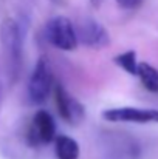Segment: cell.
Segmentation results:
<instances>
[{"label":"cell","mask_w":158,"mask_h":159,"mask_svg":"<svg viewBox=\"0 0 158 159\" xmlns=\"http://www.w3.org/2000/svg\"><path fill=\"white\" fill-rule=\"evenodd\" d=\"M90 3H92L95 8H99V6H101V3H103V0H90Z\"/></svg>","instance_id":"4fadbf2b"},{"label":"cell","mask_w":158,"mask_h":159,"mask_svg":"<svg viewBox=\"0 0 158 159\" xmlns=\"http://www.w3.org/2000/svg\"><path fill=\"white\" fill-rule=\"evenodd\" d=\"M54 153L57 159H79L81 148L73 138L67 134H59L54 139Z\"/></svg>","instance_id":"9c48e42d"},{"label":"cell","mask_w":158,"mask_h":159,"mask_svg":"<svg viewBox=\"0 0 158 159\" xmlns=\"http://www.w3.org/2000/svg\"><path fill=\"white\" fill-rule=\"evenodd\" d=\"M56 136V122L53 116L45 110H39L30 120L26 142L31 147H42L54 142Z\"/></svg>","instance_id":"277c9868"},{"label":"cell","mask_w":158,"mask_h":159,"mask_svg":"<svg viewBox=\"0 0 158 159\" xmlns=\"http://www.w3.org/2000/svg\"><path fill=\"white\" fill-rule=\"evenodd\" d=\"M103 119L107 122H130V124H158L157 108L140 107H116L103 111Z\"/></svg>","instance_id":"52a82bcc"},{"label":"cell","mask_w":158,"mask_h":159,"mask_svg":"<svg viewBox=\"0 0 158 159\" xmlns=\"http://www.w3.org/2000/svg\"><path fill=\"white\" fill-rule=\"evenodd\" d=\"M0 42L5 53V62L8 66L9 79L17 80L22 68V33L19 23L6 17L0 25Z\"/></svg>","instance_id":"6da1fadb"},{"label":"cell","mask_w":158,"mask_h":159,"mask_svg":"<svg viewBox=\"0 0 158 159\" xmlns=\"http://www.w3.org/2000/svg\"><path fill=\"white\" fill-rule=\"evenodd\" d=\"M53 85H54V77L50 60L45 56H42L36 62V66L28 82V99L37 105L47 102L53 91Z\"/></svg>","instance_id":"7a4b0ae2"},{"label":"cell","mask_w":158,"mask_h":159,"mask_svg":"<svg viewBox=\"0 0 158 159\" xmlns=\"http://www.w3.org/2000/svg\"><path fill=\"white\" fill-rule=\"evenodd\" d=\"M51 2H53V3H56V5H60L64 0H51Z\"/></svg>","instance_id":"5bb4252c"},{"label":"cell","mask_w":158,"mask_h":159,"mask_svg":"<svg viewBox=\"0 0 158 159\" xmlns=\"http://www.w3.org/2000/svg\"><path fill=\"white\" fill-rule=\"evenodd\" d=\"M104 139V150L110 159H138L141 155L140 144L121 133H108Z\"/></svg>","instance_id":"ba28073f"},{"label":"cell","mask_w":158,"mask_h":159,"mask_svg":"<svg viewBox=\"0 0 158 159\" xmlns=\"http://www.w3.org/2000/svg\"><path fill=\"white\" fill-rule=\"evenodd\" d=\"M144 0H116V3L122 8V9H136L143 5Z\"/></svg>","instance_id":"7c38bea8"},{"label":"cell","mask_w":158,"mask_h":159,"mask_svg":"<svg viewBox=\"0 0 158 159\" xmlns=\"http://www.w3.org/2000/svg\"><path fill=\"white\" fill-rule=\"evenodd\" d=\"M74 30H76L78 43H82L92 50H103L110 45V34L107 33L104 25L95 19L85 17L79 20Z\"/></svg>","instance_id":"8992f818"},{"label":"cell","mask_w":158,"mask_h":159,"mask_svg":"<svg viewBox=\"0 0 158 159\" xmlns=\"http://www.w3.org/2000/svg\"><path fill=\"white\" fill-rule=\"evenodd\" d=\"M53 94H54V102H56L57 113L64 119V122H67L71 127H76L85 119V108H84V105L74 96H71L65 90V87L62 84L54 82Z\"/></svg>","instance_id":"5b68a950"},{"label":"cell","mask_w":158,"mask_h":159,"mask_svg":"<svg viewBox=\"0 0 158 159\" xmlns=\"http://www.w3.org/2000/svg\"><path fill=\"white\" fill-rule=\"evenodd\" d=\"M45 39L54 48L62 51H74L79 45L73 22L64 16H57L48 20L45 25Z\"/></svg>","instance_id":"3957f363"},{"label":"cell","mask_w":158,"mask_h":159,"mask_svg":"<svg viewBox=\"0 0 158 159\" xmlns=\"http://www.w3.org/2000/svg\"><path fill=\"white\" fill-rule=\"evenodd\" d=\"M136 77L149 93L158 94V70L154 65L147 62H138Z\"/></svg>","instance_id":"30bf717a"},{"label":"cell","mask_w":158,"mask_h":159,"mask_svg":"<svg viewBox=\"0 0 158 159\" xmlns=\"http://www.w3.org/2000/svg\"><path fill=\"white\" fill-rule=\"evenodd\" d=\"M113 62L122 68L126 73L132 74V76H136V68H138V60H136V53L133 50H129V51H124V53L118 54L113 57Z\"/></svg>","instance_id":"8fae6325"}]
</instances>
